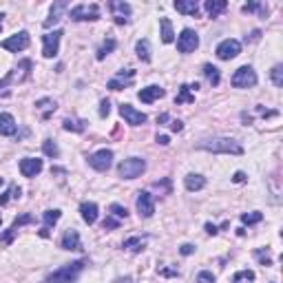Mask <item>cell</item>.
<instances>
[{
	"label": "cell",
	"mask_w": 283,
	"mask_h": 283,
	"mask_svg": "<svg viewBox=\"0 0 283 283\" xmlns=\"http://www.w3.org/2000/svg\"><path fill=\"white\" fill-rule=\"evenodd\" d=\"M197 149L202 151H210V153H221V155H241L244 153V146L239 142L230 137H212V139H204L197 144Z\"/></svg>",
	"instance_id": "cell-1"
},
{
	"label": "cell",
	"mask_w": 283,
	"mask_h": 283,
	"mask_svg": "<svg viewBox=\"0 0 283 283\" xmlns=\"http://www.w3.org/2000/svg\"><path fill=\"white\" fill-rule=\"evenodd\" d=\"M31 77V60H22L18 62V67L14 71L7 73L5 80H0V97H5L9 93V87L14 82H27Z\"/></svg>",
	"instance_id": "cell-2"
},
{
	"label": "cell",
	"mask_w": 283,
	"mask_h": 283,
	"mask_svg": "<svg viewBox=\"0 0 283 283\" xmlns=\"http://www.w3.org/2000/svg\"><path fill=\"white\" fill-rule=\"evenodd\" d=\"M82 268H84V261L69 264V265H64V268L56 270V272L47 279V283H73L77 279V274L82 272Z\"/></svg>",
	"instance_id": "cell-3"
},
{
	"label": "cell",
	"mask_w": 283,
	"mask_h": 283,
	"mask_svg": "<svg viewBox=\"0 0 283 283\" xmlns=\"http://www.w3.org/2000/svg\"><path fill=\"white\" fill-rule=\"evenodd\" d=\"M146 170V162L142 157H129L117 166V173L122 179H137Z\"/></svg>",
	"instance_id": "cell-4"
},
{
	"label": "cell",
	"mask_w": 283,
	"mask_h": 283,
	"mask_svg": "<svg viewBox=\"0 0 283 283\" xmlns=\"http://www.w3.org/2000/svg\"><path fill=\"white\" fill-rule=\"evenodd\" d=\"M257 84V73H254L252 67H239L235 73H232V87L235 89H250Z\"/></svg>",
	"instance_id": "cell-5"
},
{
	"label": "cell",
	"mask_w": 283,
	"mask_h": 283,
	"mask_svg": "<svg viewBox=\"0 0 283 283\" xmlns=\"http://www.w3.org/2000/svg\"><path fill=\"white\" fill-rule=\"evenodd\" d=\"M29 44H31L29 34H27V31H18V34L9 36L7 40H2V42H0V47L7 49V51H11V53H18V51H24Z\"/></svg>",
	"instance_id": "cell-6"
},
{
	"label": "cell",
	"mask_w": 283,
	"mask_h": 283,
	"mask_svg": "<svg viewBox=\"0 0 283 283\" xmlns=\"http://www.w3.org/2000/svg\"><path fill=\"white\" fill-rule=\"evenodd\" d=\"M71 20L75 22H87V20H97L100 18V7L97 5H75L69 11Z\"/></svg>",
	"instance_id": "cell-7"
},
{
	"label": "cell",
	"mask_w": 283,
	"mask_h": 283,
	"mask_svg": "<svg viewBox=\"0 0 283 283\" xmlns=\"http://www.w3.org/2000/svg\"><path fill=\"white\" fill-rule=\"evenodd\" d=\"M60 38H62V31H49L42 36V56L44 58H56L60 51Z\"/></svg>",
	"instance_id": "cell-8"
},
{
	"label": "cell",
	"mask_w": 283,
	"mask_h": 283,
	"mask_svg": "<svg viewBox=\"0 0 283 283\" xmlns=\"http://www.w3.org/2000/svg\"><path fill=\"white\" fill-rule=\"evenodd\" d=\"M89 164H91V168H95L97 173H106L111 168V164H113V151L109 149L97 151V153H93L89 157Z\"/></svg>",
	"instance_id": "cell-9"
},
{
	"label": "cell",
	"mask_w": 283,
	"mask_h": 283,
	"mask_svg": "<svg viewBox=\"0 0 283 283\" xmlns=\"http://www.w3.org/2000/svg\"><path fill=\"white\" fill-rule=\"evenodd\" d=\"M109 9H111L113 20H115L117 24H126L131 20V5H129V2H124V0H111Z\"/></svg>",
	"instance_id": "cell-10"
},
{
	"label": "cell",
	"mask_w": 283,
	"mask_h": 283,
	"mask_svg": "<svg viewBox=\"0 0 283 283\" xmlns=\"http://www.w3.org/2000/svg\"><path fill=\"white\" fill-rule=\"evenodd\" d=\"M239 53H241V42L239 40H232V38L219 42V47H217V58L219 60H232Z\"/></svg>",
	"instance_id": "cell-11"
},
{
	"label": "cell",
	"mask_w": 283,
	"mask_h": 283,
	"mask_svg": "<svg viewBox=\"0 0 283 283\" xmlns=\"http://www.w3.org/2000/svg\"><path fill=\"white\" fill-rule=\"evenodd\" d=\"M197 47H199V36H197L192 29H184L182 34H179V38H177L179 53H192Z\"/></svg>",
	"instance_id": "cell-12"
},
{
	"label": "cell",
	"mask_w": 283,
	"mask_h": 283,
	"mask_svg": "<svg viewBox=\"0 0 283 283\" xmlns=\"http://www.w3.org/2000/svg\"><path fill=\"white\" fill-rule=\"evenodd\" d=\"M120 115L124 117L126 124H131V126H142L146 120H149V117H146L142 111L133 109L131 104H120Z\"/></svg>",
	"instance_id": "cell-13"
},
{
	"label": "cell",
	"mask_w": 283,
	"mask_h": 283,
	"mask_svg": "<svg viewBox=\"0 0 283 283\" xmlns=\"http://www.w3.org/2000/svg\"><path fill=\"white\" fill-rule=\"evenodd\" d=\"M27 224H34V215H29V212H24V215H20L18 219H16L14 224H11V228H9V230H7L5 235L0 237V239H2V244H7V245H9L11 241H14V237L18 235V230H20V228H22V226H27Z\"/></svg>",
	"instance_id": "cell-14"
},
{
	"label": "cell",
	"mask_w": 283,
	"mask_h": 283,
	"mask_svg": "<svg viewBox=\"0 0 283 283\" xmlns=\"http://www.w3.org/2000/svg\"><path fill=\"white\" fill-rule=\"evenodd\" d=\"M135 80V71L133 69H126V71H120L113 80H109V84L106 87L111 89V91H122L124 87H131Z\"/></svg>",
	"instance_id": "cell-15"
},
{
	"label": "cell",
	"mask_w": 283,
	"mask_h": 283,
	"mask_svg": "<svg viewBox=\"0 0 283 283\" xmlns=\"http://www.w3.org/2000/svg\"><path fill=\"white\" fill-rule=\"evenodd\" d=\"M20 173L24 177H36V175L42 173V159H36V157H24L20 159Z\"/></svg>",
	"instance_id": "cell-16"
},
{
	"label": "cell",
	"mask_w": 283,
	"mask_h": 283,
	"mask_svg": "<svg viewBox=\"0 0 283 283\" xmlns=\"http://www.w3.org/2000/svg\"><path fill=\"white\" fill-rule=\"evenodd\" d=\"M135 206H137V212L142 217H153L155 212V202H153V197H151V192H139L137 195V202H135Z\"/></svg>",
	"instance_id": "cell-17"
},
{
	"label": "cell",
	"mask_w": 283,
	"mask_h": 283,
	"mask_svg": "<svg viewBox=\"0 0 283 283\" xmlns=\"http://www.w3.org/2000/svg\"><path fill=\"white\" fill-rule=\"evenodd\" d=\"M60 248L64 250H82V241H80V232L75 228H69L67 232L62 235V241H60Z\"/></svg>",
	"instance_id": "cell-18"
},
{
	"label": "cell",
	"mask_w": 283,
	"mask_h": 283,
	"mask_svg": "<svg viewBox=\"0 0 283 283\" xmlns=\"http://www.w3.org/2000/svg\"><path fill=\"white\" fill-rule=\"evenodd\" d=\"M166 95V91H164L162 87H157V84H151V87H146V89H142V91L137 93V97L144 104H153L155 100H159V97H164Z\"/></svg>",
	"instance_id": "cell-19"
},
{
	"label": "cell",
	"mask_w": 283,
	"mask_h": 283,
	"mask_svg": "<svg viewBox=\"0 0 283 283\" xmlns=\"http://www.w3.org/2000/svg\"><path fill=\"white\" fill-rule=\"evenodd\" d=\"M16 131H18V124H16L14 115L11 113H0V135L11 137V135H16Z\"/></svg>",
	"instance_id": "cell-20"
},
{
	"label": "cell",
	"mask_w": 283,
	"mask_h": 283,
	"mask_svg": "<svg viewBox=\"0 0 283 283\" xmlns=\"http://www.w3.org/2000/svg\"><path fill=\"white\" fill-rule=\"evenodd\" d=\"M67 11V2L64 0H60V2H56V5L51 7V14H49V18L44 20V29H51L56 22H60L62 20V14Z\"/></svg>",
	"instance_id": "cell-21"
},
{
	"label": "cell",
	"mask_w": 283,
	"mask_h": 283,
	"mask_svg": "<svg viewBox=\"0 0 283 283\" xmlns=\"http://www.w3.org/2000/svg\"><path fill=\"white\" fill-rule=\"evenodd\" d=\"M197 84H182L179 87V93L177 97H175V104H190V102H195V91H197Z\"/></svg>",
	"instance_id": "cell-22"
},
{
	"label": "cell",
	"mask_w": 283,
	"mask_h": 283,
	"mask_svg": "<svg viewBox=\"0 0 283 283\" xmlns=\"http://www.w3.org/2000/svg\"><path fill=\"white\" fill-rule=\"evenodd\" d=\"M60 217H62V212H60V210H44L42 212L44 226H42V230H40V237H49V235H51V226L58 224Z\"/></svg>",
	"instance_id": "cell-23"
},
{
	"label": "cell",
	"mask_w": 283,
	"mask_h": 283,
	"mask_svg": "<svg viewBox=\"0 0 283 283\" xmlns=\"http://www.w3.org/2000/svg\"><path fill=\"white\" fill-rule=\"evenodd\" d=\"M175 9L179 11V14H186V16H199V5H197L195 0H175Z\"/></svg>",
	"instance_id": "cell-24"
},
{
	"label": "cell",
	"mask_w": 283,
	"mask_h": 283,
	"mask_svg": "<svg viewBox=\"0 0 283 283\" xmlns=\"http://www.w3.org/2000/svg\"><path fill=\"white\" fill-rule=\"evenodd\" d=\"M80 215H82V219L87 221L89 226L95 224V221H97V206H95L93 202H84V204H80Z\"/></svg>",
	"instance_id": "cell-25"
},
{
	"label": "cell",
	"mask_w": 283,
	"mask_h": 283,
	"mask_svg": "<svg viewBox=\"0 0 283 283\" xmlns=\"http://www.w3.org/2000/svg\"><path fill=\"white\" fill-rule=\"evenodd\" d=\"M184 186H186L190 192L202 190V188L206 186V177H202V175H197V173H190V175L184 177Z\"/></svg>",
	"instance_id": "cell-26"
},
{
	"label": "cell",
	"mask_w": 283,
	"mask_h": 283,
	"mask_svg": "<svg viewBox=\"0 0 283 283\" xmlns=\"http://www.w3.org/2000/svg\"><path fill=\"white\" fill-rule=\"evenodd\" d=\"M206 11H208V16L210 18H217L219 14H224L226 11V7H228V2L226 0H206Z\"/></svg>",
	"instance_id": "cell-27"
},
{
	"label": "cell",
	"mask_w": 283,
	"mask_h": 283,
	"mask_svg": "<svg viewBox=\"0 0 283 283\" xmlns=\"http://www.w3.org/2000/svg\"><path fill=\"white\" fill-rule=\"evenodd\" d=\"M159 27H162V42L170 44L175 40V34H173V24H170V20L168 18H159Z\"/></svg>",
	"instance_id": "cell-28"
},
{
	"label": "cell",
	"mask_w": 283,
	"mask_h": 283,
	"mask_svg": "<svg viewBox=\"0 0 283 283\" xmlns=\"http://www.w3.org/2000/svg\"><path fill=\"white\" fill-rule=\"evenodd\" d=\"M204 77L210 82L212 87H219L221 73H219V69H217V67H212V64H204Z\"/></svg>",
	"instance_id": "cell-29"
},
{
	"label": "cell",
	"mask_w": 283,
	"mask_h": 283,
	"mask_svg": "<svg viewBox=\"0 0 283 283\" xmlns=\"http://www.w3.org/2000/svg\"><path fill=\"white\" fill-rule=\"evenodd\" d=\"M135 53H137L139 60H144V62H149L151 60V44L149 40H137V44H135Z\"/></svg>",
	"instance_id": "cell-30"
},
{
	"label": "cell",
	"mask_w": 283,
	"mask_h": 283,
	"mask_svg": "<svg viewBox=\"0 0 283 283\" xmlns=\"http://www.w3.org/2000/svg\"><path fill=\"white\" fill-rule=\"evenodd\" d=\"M146 245V239L144 237H131V239L124 241V248L131 250V252H142Z\"/></svg>",
	"instance_id": "cell-31"
},
{
	"label": "cell",
	"mask_w": 283,
	"mask_h": 283,
	"mask_svg": "<svg viewBox=\"0 0 283 283\" xmlns=\"http://www.w3.org/2000/svg\"><path fill=\"white\" fill-rule=\"evenodd\" d=\"M115 47H117V42L113 38H106L104 42H102V47L97 49V60H104L109 53H113L115 51Z\"/></svg>",
	"instance_id": "cell-32"
},
{
	"label": "cell",
	"mask_w": 283,
	"mask_h": 283,
	"mask_svg": "<svg viewBox=\"0 0 283 283\" xmlns=\"http://www.w3.org/2000/svg\"><path fill=\"white\" fill-rule=\"evenodd\" d=\"M36 106L42 111V117H44V120H47L53 111H56V102L49 100V97H44V100H38V102H36Z\"/></svg>",
	"instance_id": "cell-33"
},
{
	"label": "cell",
	"mask_w": 283,
	"mask_h": 283,
	"mask_svg": "<svg viewBox=\"0 0 283 283\" xmlns=\"http://www.w3.org/2000/svg\"><path fill=\"white\" fill-rule=\"evenodd\" d=\"M62 129L64 131H73V133H82L87 126H84V122H82V120H71V117H67V120L62 122Z\"/></svg>",
	"instance_id": "cell-34"
},
{
	"label": "cell",
	"mask_w": 283,
	"mask_h": 283,
	"mask_svg": "<svg viewBox=\"0 0 283 283\" xmlns=\"http://www.w3.org/2000/svg\"><path fill=\"white\" fill-rule=\"evenodd\" d=\"M42 151H44V155H47V157H53V159L60 155V149H58V144H56L53 139H44V142H42Z\"/></svg>",
	"instance_id": "cell-35"
},
{
	"label": "cell",
	"mask_w": 283,
	"mask_h": 283,
	"mask_svg": "<svg viewBox=\"0 0 283 283\" xmlns=\"http://www.w3.org/2000/svg\"><path fill=\"white\" fill-rule=\"evenodd\" d=\"M241 9H244V14H252V11H259V14L264 16V18L268 16V7L261 5V2H248V5H244Z\"/></svg>",
	"instance_id": "cell-36"
},
{
	"label": "cell",
	"mask_w": 283,
	"mask_h": 283,
	"mask_svg": "<svg viewBox=\"0 0 283 283\" xmlns=\"http://www.w3.org/2000/svg\"><path fill=\"white\" fill-rule=\"evenodd\" d=\"M250 281H254L252 270H241V272H237L235 277H232V283H250Z\"/></svg>",
	"instance_id": "cell-37"
},
{
	"label": "cell",
	"mask_w": 283,
	"mask_h": 283,
	"mask_svg": "<svg viewBox=\"0 0 283 283\" xmlns=\"http://www.w3.org/2000/svg\"><path fill=\"white\" fill-rule=\"evenodd\" d=\"M270 77H272L274 87H283V67H281V64L272 67V71H270Z\"/></svg>",
	"instance_id": "cell-38"
},
{
	"label": "cell",
	"mask_w": 283,
	"mask_h": 283,
	"mask_svg": "<svg viewBox=\"0 0 283 283\" xmlns=\"http://www.w3.org/2000/svg\"><path fill=\"white\" fill-rule=\"evenodd\" d=\"M261 219H264V215H261V212H244V215H241V221H244V224H248V226L259 224Z\"/></svg>",
	"instance_id": "cell-39"
},
{
	"label": "cell",
	"mask_w": 283,
	"mask_h": 283,
	"mask_svg": "<svg viewBox=\"0 0 283 283\" xmlns=\"http://www.w3.org/2000/svg\"><path fill=\"white\" fill-rule=\"evenodd\" d=\"M111 215L117 217V219H126V217H129V210H126L122 204H111Z\"/></svg>",
	"instance_id": "cell-40"
},
{
	"label": "cell",
	"mask_w": 283,
	"mask_h": 283,
	"mask_svg": "<svg viewBox=\"0 0 283 283\" xmlns=\"http://www.w3.org/2000/svg\"><path fill=\"white\" fill-rule=\"evenodd\" d=\"M197 283H215V274L208 272V270H202L197 274Z\"/></svg>",
	"instance_id": "cell-41"
},
{
	"label": "cell",
	"mask_w": 283,
	"mask_h": 283,
	"mask_svg": "<svg viewBox=\"0 0 283 283\" xmlns=\"http://www.w3.org/2000/svg\"><path fill=\"white\" fill-rule=\"evenodd\" d=\"M117 226H120V221H117L115 217H106L104 224H102V228H104V230H115Z\"/></svg>",
	"instance_id": "cell-42"
},
{
	"label": "cell",
	"mask_w": 283,
	"mask_h": 283,
	"mask_svg": "<svg viewBox=\"0 0 283 283\" xmlns=\"http://www.w3.org/2000/svg\"><path fill=\"white\" fill-rule=\"evenodd\" d=\"M111 113V104H109V100H102L100 102V117H106Z\"/></svg>",
	"instance_id": "cell-43"
},
{
	"label": "cell",
	"mask_w": 283,
	"mask_h": 283,
	"mask_svg": "<svg viewBox=\"0 0 283 283\" xmlns=\"http://www.w3.org/2000/svg\"><path fill=\"white\" fill-rule=\"evenodd\" d=\"M257 259H259L264 265H270V264H272V261H270V257L264 252V250H257Z\"/></svg>",
	"instance_id": "cell-44"
},
{
	"label": "cell",
	"mask_w": 283,
	"mask_h": 283,
	"mask_svg": "<svg viewBox=\"0 0 283 283\" xmlns=\"http://www.w3.org/2000/svg\"><path fill=\"white\" fill-rule=\"evenodd\" d=\"M179 252H182L184 257H188V254H192V252H195V245H192V244H184L182 248H179Z\"/></svg>",
	"instance_id": "cell-45"
},
{
	"label": "cell",
	"mask_w": 283,
	"mask_h": 283,
	"mask_svg": "<svg viewBox=\"0 0 283 283\" xmlns=\"http://www.w3.org/2000/svg\"><path fill=\"white\" fill-rule=\"evenodd\" d=\"M9 199H11V188L2 197H0V206H7V204H9Z\"/></svg>",
	"instance_id": "cell-46"
},
{
	"label": "cell",
	"mask_w": 283,
	"mask_h": 283,
	"mask_svg": "<svg viewBox=\"0 0 283 283\" xmlns=\"http://www.w3.org/2000/svg\"><path fill=\"white\" fill-rule=\"evenodd\" d=\"M232 182H235V184H244V182H245V173H241V170H239V173H235Z\"/></svg>",
	"instance_id": "cell-47"
},
{
	"label": "cell",
	"mask_w": 283,
	"mask_h": 283,
	"mask_svg": "<svg viewBox=\"0 0 283 283\" xmlns=\"http://www.w3.org/2000/svg\"><path fill=\"white\" fill-rule=\"evenodd\" d=\"M170 129H173L175 133H179V131L184 129V124H182V122H179V120H173V122H170Z\"/></svg>",
	"instance_id": "cell-48"
},
{
	"label": "cell",
	"mask_w": 283,
	"mask_h": 283,
	"mask_svg": "<svg viewBox=\"0 0 283 283\" xmlns=\"http://www.w3.org/2000/svg\"><path fill=\"white\" fill-rule=\"evenodd\" d=\"M157 144H162V146H168V144H170L168 135H157Z\"/></svg>",
	"instance_id": "cell-49"
},
{
	"label": "cell",
	"mask_w": 283,
	"mask_h": 283,
	"mask_svg": "<svg viewBox=\"0 0 283 283\" xmlns=\"http://www.w3.org/2000/svg\"><path fill=\"white\" fill-rule=\"evenodd\" d=\"M206 232H208V235H217V232H219V230H217V226L206 224Z\"/></svg>",
	"instance_id": "cell-50"
},
{
	"label": "cell",
	"mask_w": 283,
	"mask_h": 283,
	"mask_svg": "<svg viewBox=\"0 0 283 283\" xmlns=\"http://www.w3.org/2000/svg\"><path fill=\"white\" fill-rule=\"evenodd\" d=\"M162 274H164V277H177V270H162Z\"/></svg>",
	"instance_id": "cell-51"
},
{
	"label": "cell",
	"mask_w": 283,
	"mask_h": 283,
	"mask_svg": "<svg viewBox=\"0 0 283 283\" xmlns=\"http://www.w3.org/2000/svg\"><path fill=\"white\" fill-rule=\"evenodd\" d=\"M2 18H5V16L0 14V31H2Z\"/></svg>",
	"instance_id": "cell-52"
}]
</instances>
